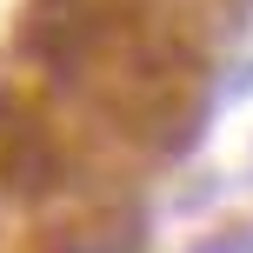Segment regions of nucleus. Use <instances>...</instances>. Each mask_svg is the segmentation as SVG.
<instances>
[{
  "mask_svg": "<svg viewBox=\"0 0 253 253\" xmlns=\"http://www.w3.org/2000/svg\"><path fill=\"white\" fill-rule=\"evenodd\" d=\"M200 253H247L240 240H220V247H200Z\"/></svg>",
  "mask_w": 253,
  "mask_h": 253,
  "instance_id": "nucleus-1",
  "label": "nucleus"
},
{
  "mask_svg": "<svg viewBox=\"0 0 253 253\" xmlns=\"http://www.w3.org/2000/svg\"><path fill=\"white\" fill-rule=\"evenodd\" d=\"M93 253H100V247H93Z\"/></svg>",
  "mask_w": 253,
  "mask_h": 253,
  "instance_id": "nucleus-2",
  "label": "nucleus"
}]
</instances>
